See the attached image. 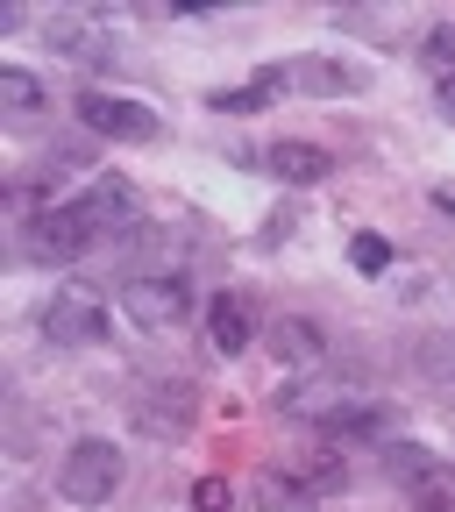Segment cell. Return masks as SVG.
I'll return each mask as SVG.
<instances>
[{
    "mask_svg": "<svg viewBox=\"0 0 455 512\" xmlns=\"http://www.w3.org/2000/svg\"><path fill=\"white\" fill-rule=\"evenodd\" d=\"M121 313L136 320L143 335H178L192 320V285L185 271H128L121 278Z\"/></svg>",
    "mask_w": 455,
    "mask_h": 512,
    "instance_id": "obj_1",
    "label": "cell"
},
{
    "mask_svg": "<svg viewBox=\"0 0 455 512\" xmlns=\"http://www.w3.org/2000/svg\"><path fill=\"white\" fill-rule=\"evenodd\" d=\"M384 463H392V477H399L413 512H455V463L448 456H434V448H420V441H392Z\"/></svg>",
    "mask_w": 455,
    "mask_h": 512,
    "instance_id": "obj_3",
    "label": "cell"
},
{
    "mask_svg": "<svg viewBox=\"0 0 455 512\" xmlns=\"http://www.w3.org/2000/svg\"><path fill=\"white\" fill-rule=\"evenodd\" d=\"M285 420H342L349 413V370H306L278 392Z\"/></svg>",
    "mask_w": 455,
    "mask_h": 512,
    "instance_id": "obj_6",
    "label": "cell"
},
{
    "mask_svg": "<svg viewBox=\"0 0 455 512\" xmlns=\"http://www.w3.org/2000/svg\"><path fill=\"white\" fill-rule=\"evenodd\" d=\"M72 207H79V221H86V228H93V242H100V235H121V221L136 214V192H128L121 178H93Z\"/></svg>",
    "mask_w": 455,
    "mask_h": 512,
    "instance_id": "obj_9",
    "label": "cell"
},
{
    "mask_svg": "<svg viewBox=\"0 0 455 512\" xmlns=\"http://www.w3.org/2000/svg\"><path fill=\"white\" fill-rule=\"evenodd\" d=\"M36 328H43L50 349H100L114 335V320H107V306L93 292H57V299H43Z\"/></svg>",
    "mask_w": 455,
    "mask_h": 512,
    "instance_id": "obj_4",
    "label": "cell"
},
{
    "mask_svg": "<svg viewBox=\"0 0 455 512\" xmlns=\"http://www.w3.org/2000/svg\"><path fill=\"white\" fill-rule=\"evenodd\" d=\"M271 356L285 363V370H328V335L313 328V320H278L271 328Z\"/></svg>",
    "mask_w": 455,
    "mask_h": 512,
    "instance_id": "obj_11",
    "label": "cell"
},
{
    "mask_svg": "<svg viewBox=\"0 0 455 512\" xmlns=\"http://www.w3.org/2000/svg\"><path fill=\"white\" fill-rule=\"evenodd\" d=\"M264 171H271V178H285V185H320V178L335 171V157L320 150V143L285 136V143H271V150H264Z\"/></svg>",
    "mask_w": 455,
    "mask_h": 512,
    "instance_id": "obj_10",
    "label": "cell"
},
{
    "mask_svg": "<svg viewBox=\"0 0 455 512\" xmlns=\"http://www.w3.org/2000/svg\"><path fill=\"white\" fill-rule=\"evenodd\" d=\"M0 107H8V121H43L50 114V93L29 72H0Z\"/></svg>",
    "mask_w": 455,
    "mask_h": 512,
    "instance_id": "obj_14",
    "label": "cell"
},
{
    "mask_svg": "<svg viewBox=\"0 0 455 512\" xmlns=\"http://www.w3.org/2000/svg\"><path fill=\"white\" fill-rule=\"evenodd\" d=\"M79 121L93 128V136H107V143H150L157 136V107L121 100V93H86L79 100Z\"/></svg>",
    "mask_w": 455,
    "mask_h": 512,
    "instance_id": "obj_7",
    "label": "cell"
},
{
    "mask_svg": "<svg viewBox=\"0 0 455 512\" xmlns=\"http://www.w3.org/2000/svg\"><path fill=\"white\" fill-rule=\"evenodd\" d=\"M349 256H356V271H363V278H384V271H392V242H384V235H356Z\"/></svg>",
    "mask_w": 455,
    "mask_h": 512,
    "instance_id": "obj_17",
    "label": "cell"
},
{
    "mask_svg": "<svg viewBox=\"0 0 455 512\" xmlns=\"http://www.w3.org/2000/svg\"><path fill=\"white\" fill-rule=\"evenodd\" d=\"M57 491H64V505H107L121 491V448L100 441V434L72 441L64 463H57Z\"/></svg>",
    "mask_w": 455,
    "mask_h": 512,
    "instance_id": "obj_2",
    "label": "cell"
},
{
    "mask_svg": "<svg viewBox=\"0 0 455 512\" xmlns=\"http://www.w3.org/2000/svg\"><path fill=\"white\" fill-rule=\"evenodd\" d=\"M420 64H427V79H441L448 64H455V29H434V36L420 43Z\"/></svg>",
    "mask_w": 455,
    "mask_h": 512,
    "instance_id": "obj_19",
    "label": "cell"
},
{
    "mask_svg": "<svg viewBox=\"0 0 455 512\" xmlns=\"http://www.w3.org/2000/svg\"><path fill=\"white\" fill-rule=\"evenodd\" d=\"M285 79L299 93H320V100H335V93H363L370 72L363 64H335V57H285Z\"/></svg>",
    "mask_w": 455,
    "mask_h": 512,
    "instance_id": "obj_8",
    "label": "cell"
},
{
    "mask_svg": "<svg viewBox=\"0 0 455 512\" xmlns=\"http://www.w3.org/2000/svg\"><path fill=\"white\" fill-rule=\"evenodd\" d=\"M136 427H143V434H157V441L185 434V427H192V392H185V384H164V392H143V399H136Z\"/></svg>",
    "mask_w": 455,
    "mask_h": 512,
    "instance_id": "obj_13",
    "label": "cell"
},
{
    "mask_svg": "<svg viewBox=\"0 0 455 512\" xmlns=\"http://www.w3.org/2000/svg\"><path fill=\"white\" fill-rule=\"evenodd\" d=\"M43 36H50L57 50H79V57H107V36H100L93 22H50Z\"/></svg>",
    "mask_w": 455,
    "mask_h": 512,
    "instance_id": "obj_15",
    "label": "cell"
},
{
    "mask_svg": "<svg viewBox=\"0 0 455 512\" xmlns=\"http://www.w3.org/2000/svg\"><path fill=\"white\" fill-rule=\"evenodd\" d=\"M434 93H441V107H448V114H455V64H448V72H441V79H434Z\"/></svg>",
    "mask_w": 455,
    "mask_h": 512,
    "instance_id": "obj_20",
    "label": "cell"
},
{
    "mask_svg": "<svg viewBox=\"0 0 455 512\" xmlns=\"http://www.w3.org/2000/svg\"><path fill=\"white\" fill-rule=\"evenodd\" d=\"M192 512H235L228 477H200V484H192Z\"/></svg>",
    "mask_w": 455,
    "mask_h": 512,
    "instance_id": "obj_18",
    "label": "cell"
},
{
    "mask_svg": "<svg viewBox=\"0 0 455 512\" xmlns=\"http://www.w3.org/2000/svg\"><path fill=\"white\" fill-rule=\"evenodd\" d=\"M207 335H214L221 356H242V349L256 342V306H249L242 292H221V299L207 306Z\"/></svg>",
    "mask_w": 455,
    "mask_h": 512,
    "instance_id": "obj_12",
    "label": "cell"
},
{
    "mask_svg": "<svg viewBox=\"0 0 455 512\" xmlns=\"http://www.w3.org/2000/svg\"><path fill=\"white\" fill-rule=\"evenodd\" d=\"M22 235H29L22 249L36 256V264H72V256H86V249H93V228L79 221V207H72V200H64V207H43Z\"/></svg>",
    "mask_w": 455,
    "mask_h": 512,
    "instance_id": "obj_5",
    "label": "cell"
},
{
    "mask_svg": "<svg viewBox=\"0 0 455 512\" xmlns=\"http://www.w3.org/2000/svg\"><path fill=\"white\" fill-rule=\"evenodd\" d=\"M256 491H264V505H271V512H306V505H313V484H299V477L285 484L278 470H264V484H256Z\"/></svg>",
    "mask_w": 455,
    "mask_h": 512,
    "instance_id": "obj_16",
    "label": "cell"
}]
</instances>
